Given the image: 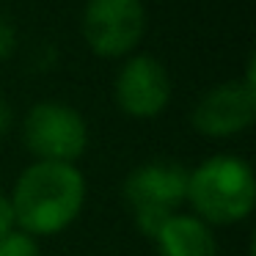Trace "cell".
<instances>
[{
    "mask_svg": "<svg viewBox=\"0 0 256 256\" xmlns=\"http://www.w3.org/2000/svg\"><path fill=\"white\" fill-rule=\"evenodd\" d=\"M14 226L30 237H52L78 220L86 204V176L69 162H30L8 196Z\"/></svg>",
    "mask_w": 256,
    "mask_h": 256,
    "instance_id": "1",
    "label": "cell"
},
{
    "mask_svg": "<svg viewBox=\"0 0 256 256\" xmlns=\"http://www.w3.org/2000/svg\"><path fill=\"white\" fill-rule=\"evenodd\" d=\"M188 201L206 226H232L250 215L256 201L254 171L234 154H215L190 171Z\"/></svg>",
    "mask_w": 256,
    "mask_h": 256,
    "instance_id": "2",
    "label": "cell"
},
{
    "mask_svg": "<svg viewBox=\"0 0 256 256\" xmlns=\"http://www.w3.org/2000/svg\"><path fill=\"white\" fill-rule=\"evenodd\" d=\"M188 179L190 171L174 160L144 162L124 179V201L140 234L154 240L162 223L179 215L188 201Z\"/></svg>",
    "mask_w": 256,
    "mask_h": 256,
    "instance_id": "3",
    "label": "cell"
},
{
    "mask_svg": "<svg viewBox=\"0 0 256 256\" xmlns=\"http://www.w3.org/2000/svg\"><path fill=\"white\" fill-rule=\"evenodd\" d=\"M22 140L36 160L74 166L88 146V124L72 105L36 102L22 122Z\"/></svg>",
    "mask_w": 256,
    "mask_h": 256,
    "instance_id": "4",
    "label": "cell"
},
{
    "mask_svg": "<svg viewBox=\"0 0 256 256\" xmlns=\"http://www.w3.org/2000/svg\"><path fill=\"white\" fill-rule=\"evenodd\" d=\"M80 28L94 56L124 58L146 34L144 0H88Z\"/></svg>",
    "mask_w": 256,
    "mask_h": 256,
    "instance_id": "5",
    "label": "cell"
},
{
    "mask_svg": "<svg viewBox=\"0 0 256 256\" xmlns=\"http://www.w3.org/2000/svg\"><path fill=\"white\" fill-rule=\"evenodd\" d=\"M256 116V83H254V58L242 80L220 83L210 88L190 113V124L198 135L206 138H232L254 124Z\"/></svg>",
    "mask_w": 256,
    "mask_h": 256,
    "instance_id": "6",
    "label": "cell"
},
{
    "mask_svg": "<svg viewBox=\"0 0 256 256\" xmlns=\"http://www.w3.org/2000/svg\"><path fill=\"white\" fill-rule=\"evenodd\" d=\"M113 96L130 118H157L171 102L168 69L152 56L127 58L116 74Z\"/></svg>",
    "mask_w": 256,
    "mask_h": 256,
    "instance_id": "7",
    "label": "cell"
},
{
    "mask_svg": "<svg viewBox=\"0 0 256 256\" xmlns=\"http://www.w3.org/2000/svg\"><path fill=\"white\" fill-rule=\"evenodd\" d=\"M157 256H218L212 228L196 215H174L154 234Z\"/></svg>",
    "mask_w": 256,
    "mask_h": 256,
    "instance_id": "8",
    "label": "cell"
},
{
    "mask_svg": "<svg viewBox=\"0 0 256 256\" xmlns=\"http://www.w3.org/2000/svg\"><path fill=\"white\" fill-rule=\"evenodd\" d=\"M0 256H42V250L36 237L14 228L6 237H0Z\"/></svg>",
    "mask_w": 256,
    "mask_h": 256,
    "instance_id": "9",
    "label": "cell"
},
{
    "mask_svg": "<svg viewBox=\"0 0 256 256\" xmlns=\"http://www.w3.org/2000/svg\"><path fill=\"white\" fill-rule=\"evenodd\" d=\"M14 50H17V28L12 25L8 14L0 12V61L12 58Z\"/></svg>",
    "mask_w": 256,
    "mask_h": 256,
    "instance_id": "10",
    "label": "cell"
},
{
    "mask_svg": "<svg viewBox=\"0 0 256 256\" xmlns=\"http://www.w3.org/2000/svg\"><path fill=\"white\" fill-rule=\"evenodd\" d=\"M8 232H14V210L8 196L0 193V237H6Z\"/></svg>",
    "mask_w": 256,
    "mask_h": 256,
    "instance_id": "11",
    "label": "cell"
},
{
    "mask_svg": "<svg viewBox=\"0 0 256 256\" xmlns=\"http://www.w3.org/2000/svg\"><path fill=\"white\" fill-rule=\"evenodd\" d=\"M12 122H14V113H12V108H8V102L0 96V138L12 130Z\"/></svg>",
    "mask_w": 256,
    "mask_h": 256,
    "instance_id": "12",
    "label": "cell"
}]
</instances>
